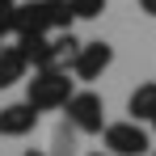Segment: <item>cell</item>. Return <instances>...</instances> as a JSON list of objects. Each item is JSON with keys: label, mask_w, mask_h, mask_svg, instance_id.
I'll list each match as a JSON object with an SVG mask.
<instances>
[{"label": "cell", "mask_w": 156, "mask_h": 156, "mask_svg": "<svg viewBox=\"0 0 156 156\" xmlns=\"http://www.w3.org/2000/svg\"><path fill=\"white\" fill-rule=\"evenodd\" d=\"M17 42H21L34 72H42V68H68L72 72V63L80 55V38L72 30H63V34H21Z\"/></svg>", "instance_id": "1"}, {"label": "cell", "mask_w": 156, "mask_h": 156, "mask_svg": "<svg viewBox=\"0 0 156 156\" xmlns=\"http://www.w3.org/2000/svg\"><path fill=\"white\" fill-rule=\"evenodd\" d=\"M76 13L68 0H26L17 9V38L21 34H63L72 30Z\"/></svg>", "instance_id": "2"}, {"label": "cell", "mask_w": 156, "mask_h": 156, "mask_svg": "<svg viewBox=\"0 0 156 156\" xmlns=\"http://www.w3.org/2000/svg\"><path fill=\"white\" fill-rule=\"evenodd\" d=\"M72 93H76V76L68 68H42V72H34V80H26V101L38 114L63 110L72 101Z\"/></svg>", "instance_id": "3"}, {"label": "cell", "mask_w": 156, "mask_h": 156, "mask_svg": "<svg viewBox=\"0 0 156 156\" xmlns=\"http://www.w3.org/2000/svg\"><path fill=\"white\" fill-rule=\"evenodd\" d=\"M101 144H105V152H114V156H148L152 152V135H148L144 122H135V118L105 122Z\"/></svg>", "instance_id": "4"}, {"label": "cell", "mask_w": 156, "mask_h": 156, "mask_svg": "<svg viewBox=\"0 0 156 156\" xmlns=\"http://www.w3.org/2000/svg\"><path fill=\"white\" fill-rule=\"evenodd\" d=\"M63 114H68V127H76L80 135H101L105 131V101L93 89H76L72 101L63 105Z\"/></svg>", "instance_id": "5"}, {"label": "cell", "mask_w": 156, "mask_h": 156, "mask_svg": "<svg viewBox=\"0 0 156 156\" xmlns=\"http://www.w3.org/2000/svg\"><path fill=\"white\" fill-rule=\"evenodd\" d=\"M110 63H114V47H110V42H101V38L80 42V55H76V63H72V76L84 80V84H93V80L105 76Z\"/></svg>", "instance_id": "6"}, {"label": "cell", "mask_w": 156, "mask_h": 156, "mask_svg": "<svg viewBox=\"0 0 156 156\" xmlns=\"http://www.w3.org/2000/svg\"><path fill=\"white\" fill-rule=\"evenodd\" d=\"M38 127V110L30 101H13L0 110V135L4 139H21V135H30V131Z\"/></svg>", "instance_id": "7"}, {"label": "cell", "mask_w": 156, "mask_h": 156, "mask_svg": "<svg viewBox=\"0 0 156 156\" xmlns=\"http://www.w3.org/2000/svg\"><path fill=\"white\" fill-rule=\"evenodd\" d=\"M26 72H30V59H26V51H21V42H17V47H0V89L26 80Z\"/></svg>", "instance_id": "8"}, {"label": "cell", "mask_w": 156, "mask_h": 156, "mask_svg": "<svg viewBox=\"0 0 156 156\" xmlns=\"http://www.w3.org/2000/svg\"><path fill=\"white\" fill-rule=\"evenodd\" d=\"M127 114L135 122H152L156 118V80H144V84L127 97Z\"/></svg>", "instance_id": "9"}, {"label": "cell", "mask_w": 156, "mask_h": 156, "mask_svg": "<svg viewBox=\"0 0 156 156\" xmlns=\"http://www.w3.org/2000/svg\"><path fill=\"white\" fill-rule=\"evenodd\" d=\"M76 127H59L55 131V144H51V156H76Z\"/></svg>", "instance_id": "10"}, {"label": "cell", "mask_w": 156, "mask_h": 156, "mask_svg": "<svg viewBox=\"0 0 156 156\" xmlns=\"http://www.w3.org/2000/svg\"><path fill=\"white\" fill-rule=\"evenodd\" d=\"M68 4H72L76 21H93V17H101V13H105V0H68Z\"/></svg>", "instance_id": "11"}, {"label": "cell", "mask_w": 156, "mask_h": 156, "mask_svg": "<svg viewBox=\"0 0 156 156\" xmlns=\"http://www.w3.org/2000/svg\"><path fill=\"white\" fill-rule=\"evenodd\" d=\"M17 0H0V38L4 34H17Z\"/></svg>", "instance_id": "12"}, {"label": "cell", "mask_w": 156, "mask_h": 156, "mask_svg": "<svg viewBox=\"0 0 156 156\" xmlns=\"http://www.w3.org/2000/svg\"><path fill=\"white\" fill-rule=\"evenodd\" d=\"M139 9H144L148 17H156V0H139Z\"/></svg>", "instance_id": "13"}, {"label": "cell", "mask_w": 156, "mask_h": 156, "mask_svg": "<svg viewBox=\"0 0 156 156\" xmlns=\"http://www.w3.org/2000/svg\"><path fill=\"white\" fill-rule=\"evenodd\" d=\"M26 156H51V152H38V148H30V152H26Z\"/></svg>", "instance_id": "14"}, {"label": "cell", "mask_w": 156, "mask_h": 156, "mask_svg": "<svg viewBox=\"0 0 156 156\" xmlns=\"http://www.w3.org/2000/svg\"><path fill=\"white\" fill-rule=\"evenodd\" d=\"M89 156H114V152H89Z\"/></svg>", "instance_id": "15"}, {"label": "cell", "mask_w": 156, "mask_h": 156, "mask_svg": "<svg viewBox=\"0 0 156 156\" xmlns=\"http://www.w3.org/2000/svg\"><path fill=\"white\" fill-rule=\"evenodd\" d=\"M152 131H156V118H152Z\"/></svg>", "instance_id": "16"}, {"label": "cell", "mask_w": 156, "mask_h": 156, "mask_svg": "<svg viewBox=\"0 0 156 156\" xmlns=\"http://www.w3.org/2000/svg\"><path fill=\"white\" fill-rule=\"evenodd\" d=\"M152 156H156V148H152Z\"/></svg>", "instance_id": "17"}, {"label": "cell", "mask_w": 156, "mask_h": 156, "mask_svg": "<svg viewBox=\"0 0 156 156\" xmlns=\"http://www.w3.org/2000/svg\"><path fill=\"white\" fill-rule=\"evenodd\" d=\"M0 47H4V42H0Z\"/></svg>", "instance_id": "18"}]
</instances>
